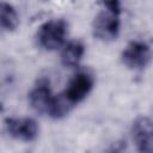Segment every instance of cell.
I'll use <instances>...</instances> for the list:
<instances>
[{
	"label": "cell",
	"mask_w": 153,
	"mask_h": 153,
	"mask_svg": "<svg viewBox=\"0 0 153 153\" xmlns=\"http://www.w3.org/2000/svg\"><path fill=\"white\" fill-rule=\"evenodd\" d=\"M131 139L139 152L153 153V120L146 116L135 118L131 124Z\"/></svg>",
	"instance_id": "obj_7"
},
{
	"label": "cell",
	"mask_w": 153,
	"mask_h": 153,
	"mask_svg": "<svg viewBox=\"0 0 153 153\" xmlns=\"http://www.w3.org/2000/svg\"><path fill=\"white\" fill-rule=\"evenodd\" d=\"M153 53L151 45L142 39H133L127 43L121 53V60L123 65L131 71H142L146 68L151 60Z\"/></svg>",
	"instance_id": "obj_3"
},
{
	"label": "cell",
	"mask_w": 153,
	"mask_h": 153,
	"mask_svg": "<svg viewBox=\"0 0 153 153\" xmlns=\"http://www.w3.org/2000/svg\"><path fill=\"white\" fill-rule=\"evenodd\" d=\"M94 86L93 75L87 71H80L75 73L66 85V88L61 93L71 106L81 103L91 93Z\"/></svg>",
	"instance_id": "obj_4"
},
{
	"label": "cell",
	"mask_w": 153,
	"mask_h": 153,
	"mask_svg": "<svg viewBox=\"0 0 153 153\" xmlns=\"http://www.w3.org/2000/svg\"><path fill=\"white\" fill-rule=\"evenodd\" d=\"M68 25L63 19H50L44 22L37 30V43L47 50H56L65 44Z\"/></svg>",
	"instance_id": "obj_2"
},
{
	"label": "cell",
	"mask_w": 153,
	"mask_h": 153,
	"mask_svg": "<svg viewBox=\"0 0 153 153\" xmlns=\"http://www.w3.org/2000/svg\"><path fill=\"white\" fill-rule=\"evenodd\" d=\"M85 54V45L80 41H69L68 43H65L61 54H60V61L62 66L73 68L76 67Z\"/></svg>",
	"instance_id": "obj_8"
},
{
	"label": "cell",
	"mask_w": 153,
	"mask_h": 153,
	"mask_svg": "<svg viewBox=\"0 0 153 153\" xmlns=\"http://www.w3.org/2000/svg\"><path fill=\"white\" fill-rule=\"evenodd\" d=\"M55 97L56 94H54L51 90L49 79L39 78L29 91L27 102L36 112L49 115L50 109L54 104Z\"/></svg>",
	"instance_id": "obj_5"
},
{
	"label": "cell",
	"mask_w": 153,
	"mask_h": 153,
	"mask_svg": "<svg viewBox=\"0 0 153 153\" xmlns=\"http://www.w3.org/2000/svg\"><path fill=\"white\" fill-rule=\"evenodd\" d=\"M122 2L121 0H100V10L92 23L94 38L102 42H111L121 31Z\"/></svg>",
	"instance_id": "obj_1"
},
{
	"label": "cell",
	"mask_w": 153,
	"mask_h": 153,
	"mask_svg": "<svg viewBox=\"0 0 153 153\" xmlns=\"http://www.w3.org/2000/svg\"><path fill=\"white\" fill-rule=\"evenodd\" d=\"M7 134L22 142H32L39 135L38 123L31 117H7L5 120Z\"/></svg>",
	"instance_id": "obj_6"
},
{
	"label": "cell",
	"mask_w": 153,
	"mask_h": 153,
	"mask_svg": "<svg viewBox=\"0 0 153 153\" xmlns=\"http://www.w3.org/2000/svg\"><path fill=\"white\" fill-rule=\"evenodd\" d=\"M0 24L5 32H12L19 25V16L10 2L2 1L0 5Z\"/></svg>",
	"instance_id": "obj_9"
}]
</instances>
